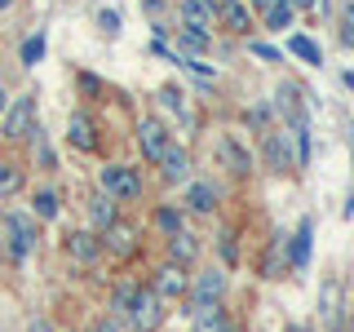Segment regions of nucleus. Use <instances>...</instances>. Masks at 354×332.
Here are the masks:
<instances>
[{
	"label": "nucleus",
	"mask_w": 354,
	"mask_h": 332,
	"mask_svg": "<svg viewBox=\"0 0 354 332\" xmlns=\"http://www.w3.org/2000/svg\"><path fill=\"white\" fill-rule=\"evenodd\" d=\"M66 252H71L80 266H93L102 257V239H97L93 230H71V235H66Z\"/></svg>",
	"instance_id": "obj_15"
},
{
	"label": "nucleus",
	"mask_w": 354,
	"mask_h": 332,
	"mask_svg": "<svg viewBox=\"0 0 354 332\" xmlns=\"http://www.w3.org/2000/svg\"><path fill=\"white\" fill-rule=\"evenodd\" d=\"M133 297H138V284H115V293H111V310H115V319H129Z\"/></svg>",
	"instance_id": "obj_26"
},
{
	"label": "nucleus",
	"mask_w": 354,
	"mask_h": 332,
	"mask_svg": "<svg viewBox=\"0 0 354 332\" xmlns=\"http://www.w3.org/2000/svg\"><path fill=\"white\" fill-rule=\"evenodd\" d=\"M5 5H9V0H0V9H5Z\"/></svg>",
	"instance_id": "obj_42"
},
{
	"label": "nucleus",
	"mask_w": 354,
	"mask_h": 332,
	"mask_svg": "<svg viewBox=\"0 0 354 332\" xmlns=\"http://www.w3.org/2000/svg\"><path fill=\"white\" fill-rule=\"evenodd\" d=\"M217 155H221V164H226L230 173H239V177H248V173H252V155L243 151L235 138H221V142H217Z\"/></svg>",
	"instance_id": "obj_18"
},
{
	"label": "nucleus",
	"mask_w": 354,
	"mask_h": 332,
	"mask_svg": "<svg viewBox=\"0 0 354 332\" xmlns=\"http://www.w3.org/2000/svg\"><path fill=\"white\" fill-rule=\"evenodd\" d=\"M217 18L226 22L230 31H248V27H252V9L239 5V0H226V5H217Z\"/></svg>",
	"instance_id": "obj_23"
},
{
	"label": "nucleus",
	"mask_w": 354,
	"mask_h": 332,
	"mask_svg": "<svg viewBox=\"0 0 354 332\" xmlns=\"http://www.w3.org/2000/svg\"><path fill=\"white\" fill-rule=\"evenodd\" d=\"M93 332H120V328H115V319H97Z\"/></svg>",
	"instance_id": "obj_37"
},
{
	"label": "nucleus",
	"mask_w": 354,
	"mask_h": 332,
	"mask_svg": "<svg viewBox=\"0 0 354 332\" xmlns=\"http://www.w3.org/2000/svg\"><path fill=\"white\" fill-rule=\"evenodd\" d=\"M120 221V213H115V199H111L106 191H97L93 199H88V226L102 235V230H111Z\"/></svg>",
	"instance_id": "obj_16"
},
{
	"label": "nucleus",
	"mask_w": 354,
	"mask_h": 332,
	"mask_svg": "<svg viewBox=\"0 0 354 332\" xmlns=\"http://www.w3.org/2000/svg\"><path fill=\"white\" fill-rule=\"evenodd\" d=\"M138 142H142V151H147V160H151V164H160V160H164V151L173 147L169 129H164L160 120H142V124H138Z\"/></svg>",
	"instance_id": "obj_9"
},
{
	"label": "nucleus",
	"mask_w": 354,
	"mask_h": 332,
	"mask_svg": "<svg viewBox=\"0 0 354 332\" xmlns=\"http://www.w3.org/2000/svg\"><path fill=\"white\" fill-rule=\"evenodd\" d=\"M22 191V169L18 164H9V160H0V199H9V195H18Z\"/></svg>",
	"instance_id": "obj_25"
},
{
	"label": "nucleus",
	"mask_w": 354,
	"mask_h": 332,
	"mask_svg": "<svg viewBox=\"0 0 354 332\" xmlns=\"http://www.w3.org/2000/svg\"><path fill=\"white\" fill-rule=\"evenodd\" d=\"M274 107L288 116V124H292V129H297V124H310V120H306V107H301V89H297L292 80L279 84V98H274Z\"/></svg>",
	"instance_id": "obj_17"
},
{
	"label": "nucleus",
	"mask_w": 354,
	"mask_h": 332,
	"mask_svg": "<svg viewBox=\"0 0 354 332\" xmlns=\"http://www.w3.org/2000/svg\"><path fill=\"white\" fill-rule=\"evenodd\" d=\"M160 107H169L177 120H186V102H182V89H177V84H164L160 89Z\"/></svg>",
	"instance_id": "obj_30"
},
{
	"label": "nucleus",
	"mask_w": 354,
	"mask_h": 332,
	"mask_svg": "<svg viewBox=\"0 0 354 332\" xmlns=\"http://www.w3.org/2000/svg\"><path fill=\"white\" fill-rule=\"evenodd\" d=\"M160 177L169 186H177V182H191V155H186V147H173L164 151V160H160Z\"/></svg>",
	"instance_id": "obj_13"
},
{
	"label": "nucleus",
	"mask_w": 354,
	"mask_h": 332,
	"mask_svg": "<svg viewBox=\"0 0 354 332\" xmlns=\"http://www.w3.org/2000/svg\"><path fill=\"white\" fill-rule=\"evenodd\" d=\"M310 257H315V217H301L292 230V239H288V266L292 270H306Z\"/></svg>",
	"instance_id": "obj_8"
},
{
	"label": "nucleus",
	"mask_w": 354,
	"mask_h": 332,
	"mask_svg": "<svg viewBox=\"0 0 354 332\" xmlns=\"http://www.w3.org/2000/svg\"><path fill=\"white\" fill-rule=\"evenodd\" d=\"M288 332H310V328L306 324H288Z\"/></svg>",
	"instance_id": "obj_40"
},
{
	"label": "nucleus",
	"mask_w": 354,
	"mask_h": 332,
	"mask_svg": "<svg viewBox=\"0 0 354 332\" xmlns=\"http://www.w3.org/2000/svg\"><path fill=\"white\" fill-rule=\"evenodd\" d=\"M5 226H9V248H14V257H31V252H36V239H40L36 217L31 213H9Z\"/></svg>",
	"instance_id": "obj_6"
},
{
	"label": "nucleus",
	"mask_w": 354,
	"mask_h": 332,
	"mask_svg": "<svg viewBox=\"0 0 354 332\" xmlns=\"http://www.w3.org/2000/svg\"><path fill=\"white\" fill-rule=\"evenodd\" d=\"M97 27L115 36V31H120V14H115V9H102V14H97Z\"/></svg>",
	"instance_id": "obj_34"
},
{
	"label": "nucleus",
	"mask_w": 354,
	"mask_h": 332,
	"mask_svg": "<svg viewBox=\"0 0 354 332\" xmlns=\"http://www.w3.org/2000/svg\"><path fill=\"white\" fill-rule=\"evenodd\" d=\"M288 49H292L297 58H306V62H324V49H319L310 36H292V44H288Z\"/></svg>",
	"instance_id": "obj_29"
},
{
	"label": "nucleus",
	"mask_w": 354,
	"mask_h": 332,
	"mask_svg": "<svg viewBox=\"0 0 354 332\" xmlns=\"http://www.w3.org/2000/svg\"><path fill=\"white\" fill-rule=\"evenodd\" d=\"M27 332H58V328H53L49 319H31V324H27Z\"/></svg>",
	"instance_id": "obj_36"
},
{
	"label": "nucleus",
	"mask_w": 354,
	"mask_h": 332,
	"mask_svg": "<svg viewBox=\"0 0 354 332\" xmlns=\"http://www.w3.org/2000/svg\"><path fill=\"white\" fill-rule=\"evenodd\" d=\"M58 332H71V328H58Z\"/></svg>",
	"instance_id": "obj_43"
},
{
	"label": "nucleus",
	"mask_w": 354,
	"mask_h": 332,
	"mask_svg": "<svg viewBox=\"0 0 354 332\" xmlns=\"http://www.w3.org/2000/svg\"><path fill=\"white\" fill-rule=\"evenodd\" d=\"M177 9H182L186 27H199V31H204V27H213V22H217V5H213V0H182Z\"/></svg>",
	"instance_id": "obj_19"
},
{
	"label": "nucleus",
	"mask_w": 354,
	"mask_h": 332,
	"mask_svg": "<svg viewBox=\"0 0 354 332\" xmlns=\"http://www.w3.org/2000/svg\"><path fill=\"white\" fill-rule=\"evenodd\" d=\"M102 191L115 199H138L142 195V173L138 169H129V164H106L102 169Z\"/></svg>",
	"instance_id": "obj_4"
},
{
	"label": "nucleus",
	"mask_w": 354,
	"mask_h": 332,
	"mask_svg": "<svg viewBox=\"0 0 354 332\" xmlns=\"http://www.w3.org/2000/svg\"><path fill=\"white\" fill-rule=\"evenodd\" d=\"M40 58H44V36H31L27 44H22V62L31 66V62H40Z\"/></svg>",
	"instance_id": "obj_31"
},
{
	"label": "nucleus",
	"mask_w": 354,
	"mask_h": 332,
	"mask_svg": "<svg viewBox=\"0 0 354 332\" xmlns=\"http://www.w3.org/2000/svg\"><path fill=\"white\" fill-rule=\"evenodd\" d=\"M31 133H36V98H14L5 116V138L18 142V138H31Z\"/></svg>",
	"instance_id": "obj_7"
},
{
	"label": "nucleus",
	"mask_w": 354,
	"mask_h": 332,
	"mask_svg": "<svg viewBox=\"0 0 354 332\" xmlns=\"http://www.w3.org/2000/svg\"><path fill=\"white\" fill-rule=\"evenodd\" d=\"M102 252H111V257H133L138 252V226L115 221L111 230H102Z\"/></svg>",
	"instance_id": "obj_10"
},
{
	"label": "nucleus",
	"mask_w": 354,
	"mask_h": 332,
	"mask_svg": "<svg viewBox=\"0 0 354 332\" xmlns=\"http://www.w3.org/2000/svg\"><path fill=\"white\" fill-rule=\"evenodd\" d=\"M151 288H155V297H160V302H177V297H186V293H191V275H186V266L164 261L160 270H155Z\"/></svg>",
	"instance_id": "obj_5"
},
{
	"label": "nucleus",
	"mask_w": 354,
	"mask_h": 332,
	"mask_svg": "<svg viewBox=\"0 0 354 332\" xmlns=\"http://www.w3.org/2000/svg\"><path fill=\"white\" fill-rule=\"evenodd\" d=\"M155 230H164V235H182V208H173V204H160V208H155Z\"/></svg>",
	"instance_id": "obj_24"
},
{
	"label": "nucleus",
	"mask_w": 354,
	"mask_h": 332,
	"mask_svg": "<svg viewBox=\"0 0 354 332\" xmlns=\"http://www.w3.org/2000/svg\"><path fill=\"white\" fill-rule=\"evenodd\" d=\"M261 155L270 164V173H288L292 169V155H288V142L279 129H261Z\"/></svg>",
	"instance_id": "obj_12"
},
{
	"label": "nucleus",
	"mask_w": 354,
	"mask_h": 332,
	"mask_svg": "<svg viewBox=\"0 0 354 332\" xmlns=\"http://www.w3.org/2000/svg\"><path fill=\"white\" fill-rule=\"evenodd\" d=\"M252 53H257V58H266V62H279V49H270V44H252Z\"/></svg>",
	"instance_id": "obj_35"
},
{
	"label": "nucleus",
	"mask_w": 354,
	"mask_h": 332,
	"mask_svg": "<svg viewBox=\"0 0 354 332\" xmlns=\"http://www.w3.org/2000/svg\"><path fill=\"white\" fill-rule=\"evenodd\" d=\"M169 261H177V266L199 261V239L191 235V230H182V235H173V239H169Z\"/></svg>",
	"instance_id": "obj_20"
},
{
	"label": "nucleus",
	"mask_w": 354,
	"mask_h": 332,
	"mask_svg": "<svg viewBox=\"0 0 354 332\" xmlns=\"http://www.w3.org/2000/svg\"><path fill=\"white\" fill-rule=\"evenodd\" d=\"M252 5H257L261 14H266V9H270V5H279V0H252Z\"/></svg>",
	"instance_id": "obj_39"
},
{
	"label": "nucleus",
	"mask_w": 354,
	"mask_h": 332,
	"mask_svg": "<svg viewBox=\"0 0 354 332\" xmlns=\"http://www.w3.org/2000/svg\"><path fill=\"white\" fill-rule=\"evenodd\" d=\"M191 306H221V297H226V270L221 266H204V270L191 279Z\"/></svg>",
	"instance_id": "obj_3"
},
{
	"label": "nucleus",
	"mask_w": 354,
	"mask_h": 332,
	"mask_svg": "<svg viewBox=\"0 0 354 332\" xmlns=\"http://www.w3.org/2000/svg\"><path fill=\"white\" fill-rule=\"evenodd\" d=\"M292 9H315V0H288Z\"/></svg>",
	"instance_id": "obj_38"
},
{
	"label": "nucleus",
	"mask_w": 354,
	"mask_h": 332,
	"mask_svg": "<svg viewBox=\"0 0 354 332\" xmlns=\"http://www.w3.org/2000/svg\"><path fill=\"white\" fill-rule=\"evenodd\" d=\"M288 22H292V5H288V0H279V5L266 9V27H270V31H288Z\"/></svg>",
	"instance_id": "obj_27"
},
{
	"label": "nucleus",
	"mask_w": 354,
	"mask_h": 332,
	"mask_svg": "<svg viewBox=\"0 0 354 332\" xmlns=\"http://www.w3.org/2000/svg\"><path fill=\"white\" fill-rule=\"evenodd\" d=\"M66 142H71L75 151H93L97 147V133L88 124V116H71V124H66Z\"/></svg>",
	"instance_id": "obj_21"
},
{
	"label": "nucleus",
	"mask_w": 354,
	"mask_h": 332,
	"mask_svg": "<svg viewBox=\"0 0 354 332\" xmlns=\"http://www.w3.org/2000/svg\"><path fill=\"white\" fill-rule=\"evenodd\" d=\"M217 186L213 182H186V213H199V217H208V213H217Z\"/></svg>",
	"instance_id": "obj_14"
},
{
	"label": "nucleus",
	"mask_w": 354,
	"mask_h": 332,
	"mask_svg": "<svg viewBox=\"0 0 354 332\" xmlns=\"http://www.w3.org/2000/svg\"><path fill=\"white\" fill-rule=\"evenodd\" d=\"M191 324L195 332H239V324L221 306H191Z\"/></svg>",
	"instance_id": "obj_11"
},
{
	"label": "nucleus",
	"mask_w": 354,
	"mask_h": 332,
	"mask_svg": "<svg viewBox=\"0 0 354 332\" xmlns=\"http://www.w3.org/2000/svg\"><path fill=\"white\" fill-rule=\"evenodd\" d=\"M164 306H169V302H160L151 284L138 288V297H133V310H129V324L138 328V332H160V328H164V315H169Z\"/></svg>",
	"instance_id": "obj_1"
},
{
	"label": "nucleus",
	"mask_w": 354,
	"mask_h": 332,
	"mask_svg": "<svg viewBox=\"0 0 354 332\" xmlns=\"http://www.w3.org/2000/svg\"><path fill=\"white\" fill-rule=\"evenodd\" d=\"M58 213H62V199H58V191H53V186L36 191V199H31V217H36V221H53Z\"/></svg>",
	"instance_id": "obj_22"
},
{
	"label": "nucleus",
	"mask_w": 354,
	"mask_h": 332,
	"mask_svg": "<svg viewBox=\"0 0 354 332\" xmlns=\"http://www.w3.org/2000/svg\"><path fill=\"white\" fill-rule=\"evenodd\" d=\"M341 40L354 44V5H341Z\"/></svg>",
	"instance_id": "obj_33"
},
{
	"label": "nucleus",
	"mask_w": 354,
	"mask_h": 332,
	"mask_svg": "<svg viewBox=\"0 0 354 332\" xmlns=\"http://www.w3.org/2000/svg\"><path fill=\"white\" fill-rule=\"evenodd\" d=\"M217 252H221V261H226V266H235V261H239V243H235V235H221Z\"/></svg>",
	"instance_id": "obj_32"
},
{
	"label": "nucleus",
	"mask_w": 354,
	"mask_h": 332,
	"mask_svg": "<svg viewBox=\"0 0 354 332\" xmlns=\"http://www.w3.org/2000/svg\"><path fill=\"white\" fill-rule=\"evenodd\" d=\"M182 49H186V58H191V53H204L208 49V31H199V27H182Z\"/></svg>",
	"instance_id": "obj_28"
},
{
	"label": "nucleus",
	"mask_w": 354,
	"mask_h": 332,
	"mask_svg": "<svg viewBox=\"0 0 354 332\" xmlns=\"http://www.w3.org/2000/svg\"><path fill=\"white\" fill-rule=\"evenodd\" d=\"M9 107V98H5V89H0V111H5Z\"/></svg>",
	"instance_id": "obj_41"
},
{
	"label": "nucleus",
	"mask_w": 354,
	"mask_h": 332,
	"mask_svg": "<svg viewBox=\"0 0 354 332\" xmlns=\"http://www.w3.org/2000/svg\"><path fill=\"white\" fill-rule=\"evenodd\" d=\"M319 319H324L328 332H341V324H346V284L337 275H328L319 284Z\"/></svg>",
	"instance_id": "obj_2"
}]
</instances>
